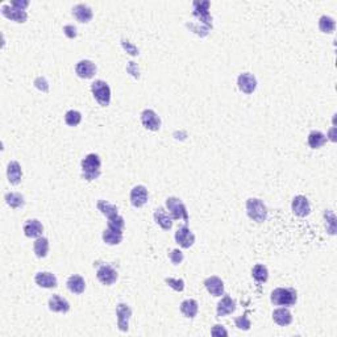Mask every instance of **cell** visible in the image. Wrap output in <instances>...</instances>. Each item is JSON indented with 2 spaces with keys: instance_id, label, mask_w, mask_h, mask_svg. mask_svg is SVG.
I'll use <instances>...</instances> for the list:
<instances>
[{
  "instance_id": "cell-9",
  "label": "cell",
  "mask_w": 337,
  "mask_h": 337,
  "mask_svg": "<svg viewBox=\"0 0 337 337\" xmlns=\"http://www.w3.org/2000/svg\"><path fill=\"white\" fill-rule=\"evenodd\" d=\"M291 208H292V212H294L295 215L299 216V217H306L311 212L310 202H308V199L306 196H303V195H298V196H295L292 199Z\"/></svg>"
},
{
  "instance_id": "cell-7",
  "label": "cell",
  "mask_w": 337,
  "mask_h": 337,
  "mask_svg": "<svg viewBox=\"0 0 337 337\" xmlns=\"http://www.w3.org/2000/svg\"><path fill=\"white\" fill-rule=\"evenodd\" d=\"M118 315V327L121 332H126L129 329V319L132 316L131 307L125 303H119L116 307Z\"/></svg>"
},
{
  "instance_id": "cell-26",
  "label": "cell",
  "mask_w": 337,
  "mask_h": 337,
  "mask_svg": "<svg viewBox=\"0 0 337 337\" xmlns=\"http://www.w3.org/2000/svg\"><path fill=\"white\" fill-rule=\"evenodd\" d=\"M198 310L199 304L195 299H186L181 303V312L189 319H194L198 313Z\"/></svg>"
},
{
  "instance_id": "cell-2",
  "label": "cell",
  "mask_w": 337,
  "mask_h": 337,
  "mask_svg": "<svg viewBox=\"0 0 337 337\" xmlns=\"http://www.w3.org/2000/svg\"><path fill=\"white\" fill-rule=\"evenodd\" d=\"M101 161L97 154H87L82 160V173L86 181H94L100 175Z\"/></svg>"
},
{
  "instance_id": "cell-1",
  "label": "cell",
  "mask_w": 337,
  "mask_h": 337,
  "mask_svg": "<svg viewBox=\"0 0 337 337\" xmlns=\"http://www.w3.org/2000/svg\"><path fill=\"white\" fill-rule=\"evenodd\" d=\"M270 300L274 306H285V307H291L296 303L298 295L296 291L291 287H278L273 290L270 295Z\"/></svg>"
},
{
  "instance_id": "cell-3",
  "label": "cell",
  "mask_w": 337,
  "mask_h": 337,
  "mask_svg": "<svg viewBox=\"0 0 337 337\" xmlns=\"http://www.w3.org/2000/svg\"><path fill=\"white\" fill-rule=\"evenodd\" d=\"M246 214L256 223H264L267 219V208L261 199H248L246 200Z\"/></svg>"
},
{
  "instance_id": "cell-36",
  "label": "cell",
  "mask_w": 337,
  "mask_h": 337,
  "mask_svg": "<svg viewBox=\"0 0 337 337\" xmlns=\"http://www.w3.org/2000/svg\"><path fill=\"white\" fill-rule=\"evenodd\" d=\"M124 225H125L124 219H122L120 215H116L114 216V217H110V219H108V228L114 229V231L122 233V231H124Z\"/></svg>"
},
{
  "instance_id": "cell-21",
  "label": "cell",
  "mask_w": 337,
  "mask_h": 337,
  "mask_svg": "<svg viewBox=\"0 0 337 337\" xmlns=\"http://www.w3.org/2000/svg\"><path fill=\"white\" fill-rule=\"evenodd\" d=\"M72 15L79 23H90L93 19V9L87 4H76L72 8Z\"/></svg>"
},
{
  "instance_id": "cell-10",
  "label": "cell",
  "mask_w": 337,
  "mask_h": 337,
  "mask_svg": "<svg viewBox=\"0 0 337 337\" xmlns=\"http://www.w3.org/2000/svg\"><path fill=\"white\" fill-rule=\"evenodd\" d=\"M175 241L181 245L182 248L189 249L194 245L195 235L190 231L187 225H183V227L178 228V231L175 232Z\"/></svg>"
},
{
  "instance_id": "cell-33",
  "label": "cell",
  "mask_w": 337,
  "mask_h": 337,
  "mask_svg": "<svg viewBox=\"0 0 337 337\" xmlns=\"http://www.w3.org/2000/svg\"><path fill=\"white\" fill-rule=\"evenodd\" d=\"M252 277L257 282H266L267 281V278H269V271H267V269H266V266L264 265H256L254 267H253L252 270Z\"/></svg>"
},
{
  "instance_id": "cell-43",
  "label": "cell",
  "mask_w": 337,
  "mask_h": 337,
  "mask_svg": "<svg viewBox=\"0 0 337 337\" xmlns=\"http://www.w3.org/2000/svg\"><path fill=\"white\" fill-rule=\"evenodd\" d=\"M124 48H125L126 50L129 51V54H132V55H136V54H139V50L136 49L133 45H131L129 42L126 41V44H125V41H124Z\"/></svg>"
},
{
  "instance_id": "cell-28",
  "label": "cell",
  "mask_w": 337,
  "mask_h": 337,
  "mask_svg": "<svg viewBox=\"0 0 337 337\" xmlns=\"http://www.w3.org/2000/svg\"><path fill=\"white\" fill-rule=\"evenodd\" d=\"M97 210L100 211L103 215L107 216L108 219L119 215L118 207L115 206V204H112V203L107 202V200H101V199L100 200H97Z\"/></svg>"
},
{
  "instance_id": "cell-42",
  "label": "cell",
  "mask_w": 337,
  "mask_h": 337,
  "mask_svg": "<svg viewBox=\"0 0 337 337\" xmlns=\"http://www.w3.org/2000/svg\"><path fill=\"white\" fill-rule=\"evenodd\" d=\"M63 32H65V34H66L69 38L76 37V28L74 25H65L63 26Z\"/></svg>"
},
{
  "instance_id": "cell-6",
  "label": "cell",
  "mask_w": 337,
  "mask_h": 337,
  "mask_svg": "<svg viewBox=\"0 0 337 337\" xmlns=\"http://www.w3.org/2000/svg\"><path fill=\"white\" fill-rule=\"evenodd\" d=\"M96 277L100 283H103L105 286H111L118 281V271L111 265L103 264L97 267Z\"/></svg>"
},
{
  "instance_id": "cell-27",
  "label": "cell",
  "mask_w": 337,
  "mask_h": 337,
  "mask_svg": "<svg viewBox=\"0 0 337 337\" xmlns=\"http://www.w3.org/2000/svg\"><path fill=\"white\" fill-rule=\"evenodd\" d=\"M33 250L38 258L47 257L48 252H49V240L47 237H38L37 240L34 241Z\"/></svg>"
},
{
  "instance_id": "cell-12",
  "label": "cell",
  "mask_w": 337,
  "mask_h": 337,
  "mask_svg": "<svg viewBox=\"0 0 337 337\" xmlns=\"http://www.w3.org/2000/svg\"><path fill=\"white\" fill-rule=\"evenodd\" d=\"M1 15L9 20L16 21V23H25L28 19L25 9H19L12 7L11 4H3L1 5Z\"/></svg>"
},
{
  "instance_id": "cell-18",
  "label": "cell",
  "mask_w": 337,
  "mask_h": 337,
  "mask_svg": "<svg viewBox=\"0 0 337 337\" xmlns=\"http://www.w3.org/2000/svg\"><path fill=\"white\" fill-rule=\"evenodd\" d=\"M154 220H156V223L158 224L162 229H165V231H168V229H171V227H173V217H171V215H170L165 208H162V207L157 208L156 212H154Z\"/></svg>"
},
{
  "instance_id": "cell-39",
  "label": "cell",
  "mask_w": 337,
  "mask_h": 337,
  "mask_svg": "<svg viewBox=\"0 0 337 337\" xmlns=\"http://www.w3.org/2000/svg\"><path fill=\"white\" fill-rule=\"evenodd\" d=\"M168 258H170V261L173 262L174 265H179V264L183 261L185 256H183V253H182L179 249H174V250H171V252L168 253Z\"/></svg>"
},
{
  "instance_id": "cell-16",
  "label": "cell",
  "mask_w": 337,
  "mask_h": 337,
  "mask_svg": "<svg viewBox=\"0 0 337 337\" xmlns=\"http://www.w3.org/2000/svg\"><path fill=\"white\" fill-rule=\"evenodd\" d=\"M235 311H236V302L232 299L229 295L223 296L221 300L217 303V308H216L217 317H224V316L229 315Z\"/></svg>"
},
{
  "instance_id": "cell-19",
  "label": "cell",
  "mask_w": 337,
  "mask_h": 337,
  "mask_svg": "<svg viewBox=\"0 0 337 337\" xmlns=\"http://www.w3.org/2000/svg\"><path fill=\"white\" fill-rule=\"evenodd\" d=\"M36 283H37L40 287H44V289H54L57 287V278H55L54 274L49 273V271H41V273L36 274V278H34Z\"/></svg>"
},
{
  "instance_id": "cell-24",
  "label": "cell",
  "mask_w": 337,
  "mask_h": 337,
  "mask_svg": "<svg viewBox=\"0 0 337 337\" xmlns=\"http://www.w3.org/2000/svg\"><path fill=\"white\" fill-rule=\"evenodd\" d=\"M273 320L281 327H286L290 325L292 321V315L287 308H277L273 312Z\"/></svg>"
},
{
  "instance_id": "cell-40",
  "label": "cell",
  "mask_w": 337,
  "mask_h": 337,
  "mask_svg": "<svg viewBox=\"0 0 337 337\" xmlns=\"http://www.w3.org/2000/svg\"><path fill=\"white\" fill-rule=\"evenodd\" d=\"M212 336H228V331L224 328L223 325H215L211 331Z\"/></svg>"
},
{
  "instance_id": "cell-35",
  "label": "cell",
  "mask_w": 337,
  "mask_h": 337,
  "mask_svg": "<svg viewBox=\"0 0 337 337\" xmlns=\"http://www.w3.org/2000/svg\"><path fill=\"white\" fill-rule=\"evenodd\" d=\"M325 221H327V229H328L329 235H335L336 233V216L331 210H327L324 212Z\"/></svg>"
},
{
  "instance_id": "cell-37",
  "label": "cell",
  "mask_w": 337,
  "mask_h": 337,
  "mask_svg": "<svg viewBox=\"0 0 337 337\" xmlns=\"http://www.w3.org/2000/svg\"><path fill=\"white\" fill-rule=\"evenodd\" d=\"M235 324H236L237 328L241 329V331H249V329H250V325H252V323H250V320H249L248 315L245 313V315L239 316V317H236V319H235Z\"/></svg>"
},
{
  "instance_id": "cell-5",
  "label": "cell",
  "mask_w": 337,
  "mask_h": 337,
  "mask_svg": "<svg viewBox=\"0 0 337 337\" xmlns=\"http://www.w3.org/2000/svg\"><path fill=\"white\" fill-rule=\"evenodd\" d=\"M91 91H93L94 97L96 101L103 107H107L111 101V89L108 83H105L104 80H95L91 84Z\"/></svg>"
},
{
  "instance_id": "cell-11",
  "label": "cell",
  "mask_w": 337,
  "mask_h": 337,
  "mask_svg": "<svg viewBox=\"0 0 337 337\" xmlns=\"http://www.w3.org/2000/svg\"><path fill=\"white\" fill-rule=\"evenodd\" d=\"M237 84H239V89L242 93L249 95V94L254 93V90L257 87V79L250 72H242L237 78Z\"/></svg>"
},
{
  "instance_id": "cell-44",
  "label": "cell",
  "mask_w": 337,
  "mask_h": 337,
  "mask_svg": "<svg viewBox=\"0 0 337 337\" xmlns=\"http://www.w3.org/2000/svg\"><path fill=\"white\" fill-rule=\"evenodd\" d=\"M335 132H336V128H332V129H331V140H332V141H336V137H335Z\"/></svg>"
},
{
  "instance_id": "cell-20",
  "label": "cell",
  "mask_w": 337,
  "mask_h": 337,
  "mask_svg": "<svg viewBox=\"0 0 337 337\" xmlns=\"http://www.w3.org/2000/svg\"><path fill=\"white\" fill-rule=\"evenodd\" d=\"M7 177L11 185H19L23 177V170L17 161H11L7 166Z\"/></svg>"
},
{
  "instance_id": "cell-31",
  "label": "cell",
  "mask_w": 337,
  "mask_h": 337,
  "mask_svg": "<svg viewBox=\"0 0 337 337\" xmlns=\"http://www.w3.org/2000/svg\"><path fill=\"white\" fill-rule=\"evenodd\" d=\"M319 28L323 33H333L335 32V28H336V23L331 16H324L320 17L319 20Z\"/></svg>"
},
{
  "instance_id": "cell-32",
  "label": "cell",
  "mask_w": 337,
  "mask_h": 337,
  "mask_svg": "<svg viewBox=\"0 0 337 337\" xmlns=\"http://www.w3.org/2000/svg\"><path fill=\"white\" fill-rule=\"evenodd\" d=\"M5 203L11 208H20L24 206V196L19 193H8L5 195Z\"/></svg>"
},
{
  "instance_id": "cell-4",
  "label": "cell",
  "mask_w": 337,
  "mask_h": 337,
  "mask_svg": "<svg viewBox=\"0 0 337 337\" xmlns=\"http://www.w3.org/2000/svg\"><path fill=\"white\" fill-rule=\"evenodd\" d=\"M166 207H168V214L171 215L174 220H183L187 225L189 223V214H187V208H186L185 203L181 199L175 198V196H170L166 199Z\"/></svg>"
},
{
  "instance_id": "cell-15",
  "label": "cell",
  "mask_w": 337,
  "mask_h": 337,
  "mask_svg": "<svg viewBox=\"0 0 337 337\" xmlns=\"http://www.w3.org/2000/svg\"><path fill=\"white\" fill-rule=\"evenodd\" d=\"M147 198H149V195H147V190L145 186H135V187L132 189L131 203L132 206L136 207V208H140V207L145 206L147 202Z\"/></svg>"
},
{
  "instance_id": "cell-30",
  "label": "cell",
  "mask_w": 337,
  "mask_h": 337,
  "mask_svg": "<svg viewBox=\"0 0 337 337\" xmlns=\"http://www.w3.org/2000/svg\"><path fill=\"white\" fill-rule=\"evenodd\" d=\"M325 143H327V137H325L324 133H321L320 131H312L311 133L308 135V145H310L312 149H319V147L323 146Z\"/></svg>"
},
{
  "instance_id": "cell-38",
  "label": "cell",
  "mask_w": 337,
  "mask_h": 337,
  "mask_svg": "<svg viewBox=\"0 0 337 337\" xmlns=\"http://www.w3.org/2000/svg\"><path fill=\"white\" fill-rule=\"evenodd\" d=\"M165 282L168 283V286L171 287L173 290L181 292V291L185 290V281L183 279H175V278H166Z\"/></svg>"
},
{
  "instance_id": "cell-22",
  "label": "cell",
  "mask_w": 337,
  "mask_h": 337,
  "mask_svg": "<svg viewBox=\"0 0 337 337\" xmlns=\"http://www.w3.org/2000/svg\"><path fill=\"white\" fill-rule=\"evenodd\" d=\"M49 310L53 312H62V313H66L70 310V303L68 300L61 298L59 295H53L49 299Z\"/></svg>"
},
{
  "instance_id": "cell-17",
  "label": "cell",
  "mask_w": 337,
  "mask_h": 337,
  "mask_svg": "<svg viewBox=\"0 0 337 337\" xmlns=\"http://www.w3.org/2000/svg\"><path fill=\"white\" fill-rule=\"evenodd\" d=\"M204 286H206L207 291L214 296H221L224 294V282L216 275L208 277L204 281Z\"/></svg>"
},
{
  "instance_id": "cell-23",
  "label": "cell",
  "mask_w": 337,
  "mask_h": 337,
  "mask_svg": "<svg viewBox=\"0 0 337 337\" xmlns=\"http://www.w3.org/2000/svg\"><path fill=\"white\" fill-rule=\"evenodd\" d=\"M42 231V224L36 219L28 220L25 224H24V233H25L26 237H32V239H38L41 237Z\"/></svg>"
},
{
  "instance_id": "cell-25",
  "label": "cell",
  "mask_w": 337,
  "mask_h": 337,
  "mask_svg": "<svg viewBox=\"0 0 337 337\" xmlns=\"http://www.w3.org/2000/svg\"><path fill=\"white\" fill-rule=\"evenodd\" d=\"M68 289L70 292L72 294H82L84 290H86V282L84 279L80 277V275H72L70 278L68 279Z\"/></svg>"
},
{
  "instance_id": "cell-34",
  "label": "cell",
  "mask_w": 337,
  "mask_h": 337,
  "mask_svg": "<svg viewBox=\"0 0 337 337\" xmlns=\"http://www.w3.org/2000/svg\"><path fill=\"white\" fill-rule=\"evenodd\" d=\"M65 121L69 126H76L79 125V122L82 121V115L80 112L75 110H70L65 115Z\"/></svg>"
},
{
  "instance_id": "cell-8",
  "label": "cell",
  "mask_w": 337,
  "mask_h": 337,
  "mask_svg": "<svg viewBox=\"0 0 337 337\" xmlns=\"http://www.w3.org/2000/svg\"><path fill=\"white\" fill-rule=\"evenodd\" d=\"M208 8H210V1L208 0H206V1H194V16L199 17L200 21H203L206 24L207 29L212 28V17L208 12Z\"/></svg>"
},
{
  "instance_id": "cell-13",
  "label": "cell",
  "mask_w": 337,
  "mask_h": 337,
  "mask_svg": "<svg viewBox=\"0 0 337 337\" xmlns=\"http://www.w3.org/2000/svg\"><path fill=\"white\" fill-rule=\"evenodd\" d=\"M75 72L79 78L90 79V78H93V76L95 75V72H96V66H95V63H94L93 61H90V59H82V61H79V62L76 63Z\"/></svg>"
},
{
  "instance_id": "cell-41",
  "label": "cell",
  "mask_w": 337,
  "mask_h": 337,
  "mask_svg": "<svg viewBox=\"0 0 337 337\" xmlns=\"http://www.w3.org/2000/svg\"><path fill=\"white\" fill-rule=\"evenodd\" d=\"M9 4L12 5V7H15V8L25 9L26 7H28V4H29V1H28V0H12Z\"/></svg>"
},
{
  "instance_id": "cell-29",
  "label": "cell",
  "mask_w": 337,
  "mask_h": 337,
  "mask_svg": "<svg viewBox=\"0 0 337 337\" xmlns=\"http://www.w3.org/2000/svg\"><path fill=\"white\" fill-rule=\"evenodd\" d=\"M103 241L108 245H119L122 241V233L107 228L103 232Z\"/></svg>"
},
{
  "instance_id": "cell-14",
  "label": "cell",
  "mask_w": 337,
  "mask_h": 337,
  "mask_svg": "<svg viewBox=\"0 0 337 337\" xmlns=\"http://www.w3.org/2000/svg\"><path fill=\"white\" fill-rule=\"evenodd\" d=\"M141 122L149 131H158L161 126L160 116L153 110H145L141 114Z\"/></svg>"
}]
</instances>
